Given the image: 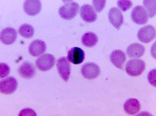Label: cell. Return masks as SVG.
<instances>
[{"mask_svg":"<svg viewBox=\"0 0 156 116\" xmlns=\"http://www.w3.org/2000/svg\"><path fill=\"white\" fill-rule=\"evenodd\" d=\"M20 116L21 115H34L36 116V112L35 111H33V110H31V109H25V110H23L22 111H21L19 114Z\"/></svg>","mask_w":156,"mask_h":116,"instance_id":"cell-26","label":"cell"},{"mask_svg":"<svg viewBox=\"0 0 156 116\" xmlns=\"http://www.w3.org/2000/svg\"><path fill=\"white\" fill-rule=\"evenodd\" d=\"M132 20L137 25H145L148 21V14L144 8L141 6H136L131 13Z\"/></svg>","mask_w":156,"mask_h":116,"instance_id":"cell-5","label":"cell"},{"mask_svg":"<svg viewBox=\"0 0 156 116\" xmlns=\"http://www.w3.org/2000/svg\"><path fill=\"white\" fill-rule=\"evenodd\" d=\"M82 44L86 47H93L98 42L97 35L93 32H87L81 38Z\"/></svg>","mask_w":156,"mask_h":116,"instance_id":"cell-19","label":"cell"},{"mask_svg":"<svg viewBox=\"0 0 156 116\" xmlns=\"http://www.w3.org/2000/svg\"><path fill=\"white\" fill-rule=\"evenodd\" d=\"M80 15L81 18L87 23H92L95 22L97 19V14L95 11L94 8L89 5L85 4L81 6L80 10Z\"/></svg>","mask_w":156,"mask_h":116,"instance_id":"cell-9","label":"cell"},{"mask_svg":"<svg viewBox=\"0 0 156 116\" xmlns=\"http://www.w3.org/2000/svg\"><path fill=\"white\" fill-rule=\"evenodd\" d=\"M110 60L114 66L119 69H123V65L126 60V56L123 51L116 50L113 51L110 55Z\"/></svg>","mask_w":156,"mask_h":116,"instance_id":"cell-15","label":"cell"},{"mask_svg":"<svg viewBox=\"0 0 156 116\" xmlns=\"http://www.w3.org/2000/svg\"><path fill=\"white\" fill-rule=\"evenodd\" d=\"M140 109V104L139 101L134 98H131L126 101V103L124 104V110L128 114H136Z\"/></svg>","mask_w":156,"mask_h":116,"instance_id":"cell-18","label":"cell"},{"mask_svg":"<svg viewBox=\"0 0 156 116\" xmlns=\"http://www.w3.org/2000/svg\"><path fill=\"white\" fill-rule=\"evenodd\" d=\"M133 2L129 0H118V6L120 8L122 11H127L132 7Z\"/></svg>","mask_w":156,"mask_h":116,"instance_id":"cell-22","label":"cell"},{"mask_svg":"<svg viewBox=\"0 0 156 116\" xmlns=\"http://www.w3.org/2000/svg\"><path fill=\"white\" fill-rule=\"evenodd\" d=\"M46 50H47V45L45 42L42 40L37 39L34 40L29 45V52L33 57H38V56L44 54L46 52Z\"/></svg>","mask_w":156,"mask_h":116,"instance_id":"cell-14","label":"cell"},{"mask_svg":"<svg viewBox=\"0 0 156 116\" xmlns=\"http://www.w3.org/2000/svg\"><path fill=\"white\" fill-rule=\"evenodd\" d=\"M17 31L13 28H6L1 31L0 39L1 42L5 45L13 44L17 39Z\"/></svg>","mask_w":156,"mask_h":116,"instance_id":"cell-13","label":"cell"},{"mask_svg":"<svg viewBox=\"0 0 156 116\" xmlns=\"http://www.w3.org/2000/svg\"><path fill=\"white\" fill-rule=\"evenodd\" d=\"M108 18L111 25L116 29H120L121 26L123 24L124 17L122 13L118 8H111L108 13Z\"/></svg>","mask_w":156,"mask_h":116,"instance_id":"cell-10","label":"cell"},{"mask_svg":"<svg viewBox=\"0 0 156 116\" xmlns=\"http://www.w3.org/2000/svg\"><path fill=\"white\" fill-rule=\"evenodd\" d=\"M155 28L152 25H147L140 28L137 33V38L142 42L148 43L155 38Z\"/></svg>","mask_w":156,"mask_h":116,"instance_id":"cell-4","label":"cell"},{"mask_svg":"<svg viewBox=\"0 0 156 116\" xmlns=\"http://www.w3.org/2000/svg\"><path fill=\"white\" fill-rule=\"evenodd\" d=\"M17 81L13 77H8L5 79H2L0 82V91L6 95H9L14 93L17 90Z\"/></svg>","mask_w":156,"mask_h":116,"instance_id":"cell-6","label":"cell"},{"mask_svg":"<svg viewBox=\"0 0 156 116\" xmlns=\"http://www.w3.org/2000/svg\"><path fill=\"white\" fill-rule=\"evenodd\" d=\"M84 59V50L79 47H73L69 50L67 60L73 65H80Z\"/></svg>","mask_w":156,"mask_h":116,"instance_id":"cell-12","label":"cell"},{"mask_svg":"<svg viewBox=\"0 0 156 116\" xmlns=\"http://www.w3.org/2000/svg\"><path fill=\"white\" fill-rule=\"evenodd\" d=\"M57 69L59 75L65 82H68L70 77V65L65 57L59 58L57 61Z\"/></svg>","mask_w":156,"mask_h":116,"instance_id":"cell-8","label":"cell"},{"mask_svg":"<svg viewBox=\"0 0 156 116\" xmlns=\"http://www.w3.org/2000/svg\"><path fill=\"white\" fill-rule=\"evenodd\" d=\"M126 52L130 58H140L144 54L145 48L140 43H133L129 46Z\"/></svg>","mask_w":156,"mask_h":116,"instance_id":"cell-17","label":"cell"},{"mask_svg":"<svg viewBox=\"0 0 156 116\" xmlns=\"http://www.w3.org/2000/svg\"><path fill=\"white\" fill-rule=\"evenodd\" d=\"M18 32L24 38H30L34 35V28L31 25L24 24V25L20 26L19 29H18Z\"/></svg>","mask_w":156,"mask_h":116,"instance_id":"cell-20","label":"cell"},{"mask_svg":"<svg viewBox=\"0 0 156 116\" xmlns=\"http://www.w3.org/2000/svg\"><path fill=\"white\" fill-rule=\"evenodd\" d=\"M18 73L22 78H32L36 74V69L30 62L25 61L18 68Z\"/></svg>","mask_w":156,"mask_h":116,"instance_id":"cell-16","label":"cell"},{"mask_svg":"<svg viewBox=\"0 0 156 116\" xmlns=\"http://www.w3.org/2000/svg\"><path fill=\"white\" fill-rule=\"evenodd\" d=\"M106 0H93L92 5L97 12H101L106 6Z\"/></svg>","mask_w":156,"mask_h":116,"instance_id":"cell-23","label":"cell"},{"mask_svg":"<svg viewBox=\"0 0 156 116\" xmlns=\"http://www.w3.org/2000/svg\"><path fill=\"white\" fill-rule=\"evenodd\" d=\"M144 6L146 7V9L147 10L148 12V17H153L154 16H155L156 13V2L155 1H147L144 0L143 2Z\"/></svg>","mask_w":156,"mask_h":116,"instance_id":"cell-21","label":"cell"},{"mask_svg":"<svg viewBox=\"0 0 156 116\" xmlns=\"http://www.w3.org/2000/svg\"><path fill=\"white\" fill-rule=\"evenodd\" d=\"M55 65V57L51 54H44L40 56L36 61L37 68L41 71H49Z\"/></svg>","mask_w":156,"mask_h":116,"instance_id":"cell-3","label":"cell"},{"mask_svg":"<svg viewBox=\"0 0 156 116\" xmlns=\"http://www.w3.org/2000/svg\"><path fill=\"white\" fill-rule=\"evenodd\" d=\"M79 5L72 1H66L62 6L59 8L58 13L63 19L69 21L73 19L78 13Z\"/></svg>","mask_w":156,"mask_h":116,"instance_id":"cell-1","label":"cell"},{"mask_svg":"<svg viewBox=\"0 0 156 116\" xmlns=\"http://www.w3.org/2000/svg\"><path fill=\"white\" fill-rule=\"evenodd\" d=\"M81 74L87 79H95L100 74V68L95 63H87L82 66Z\"/></svg>","mask_w":156,"mask_h":116,"instance_id":"cell-7","label":"cell"},{"mask_svg":"<svg viewBox=\"0 0 156 116\" xmlns=\"http://www.w3.org/2000/svg\"><path fill=\"white\" fill-rule=\"evenodd\" d=\"M155 74H156V70H151L149 72L148 75H147V79H148V82H150L151 85L155 87L156 86V81H155Z\"/></svg>","mask_w":156,"mask_h":116,"instance_id":"cell-25","label":"cell"},{"mask_svg":"<svg viewBox=\"0 0 156 116\" xmlns=\"http://www.w3.org/2000/svg\"><path fill=\"white\" fill-rule=\"evenodd\" d=\"M10 67L8 66L6 63H1L0 64V77L4 78L6 77L8 75L10 74Z\"/></svg>","mask_w":156,"mask_h":116,"instance_id":"cell-24","label":"cell"},{"mask_svg":"<svg viewBox=\"0 0 156 116\" xmlns=\"http://www.w3.org/2000/svg\"><path fill=\"white\" fill-rule=\"evenodd\" d=\"M41 2L39 0H26L23 5L24 10L29 16L37 15L41 10Z\"/></svg>","mask_w":156,"mask_h":116,"instance_id":"cell-11","label":"cell"},{"mask_svg":"<svg viewBox=\"0 0 156 116\" xmlns=\"http://www.w3.org/2000/svg\"><path fill=\"white\" fill-rule=\"evenodd\" d=\"M145 62L143 60L133 59L128 61L126 66V71L129 75L136 77L140 75L145 69Z\"/></svg>","mask_w":156,"mask_h":116,"instance_id":"cell-2","label":"cell"}]
</instances>
